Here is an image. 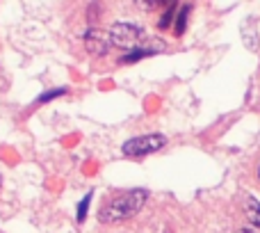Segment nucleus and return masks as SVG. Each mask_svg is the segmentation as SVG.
Returning <instances> with one entry per match:
<instances>
[{"label": "nucleus", "instance_id": "1", "mask_svg": "<svg viewBox=\"0 0 260 233\" xmlns=\"http://www.w3.org/2000/svg\"><path fill=\"white\" fill-rule=\"evenodd\" d=\"M146 199H148L146 190H142V188L128 190V192L119 194L117 199H112L110 203H105V206L101 208L99 220L103 222V224H119V222H126L142 211Z\"/></svg>", "mask_w": 260, "mask_h": 233}, {"label": "nucleus", "instance_id": "2", "mask_svg": "<svg viewBox=\"0 0 260 233\" xmlns=\"http://www.w3.org/2000/svg\"><path fill=\"white\" fill-rule=\"evenodd\" d=\"M110 39H112V46H117V48L135 50V48H142V44H146L148 35L144 27L135 25V23L119 21V23H112V27H110Z\"/></svg>", "mask_w": 260, "mask_h": 233}, {"label": "nucleus", "instance_id": "3", "mask_svg": "<svg viewBox=\"0 0 260 233\" xmlns=\"http://www.w3.org/2000/svg\"><path fill=\"white\" fill-rule=\"evenodd\" d=\"M165 144H167L165 135L151 133V135H139V137L128 139L121 147V151H123V156H128V158H144V156H151V153L160 151Z\"/></svg>", "mask_w": 260, "mask_h": 233}, {"label": "nucleus", "instance_id": "4", "mask_svg": "<svg viewBox=\"0 0 260 233\" xmlns=\"http://www.w3.org/2000/svg\"><path fill=\"white\" fill-rule=\"evenodd\" d=\"M85 46L89 50V55H108V50L112 48V39H110V32H103L99 27H91L85 32Z\"/></svg>", "mask_w": 260, "mask_h": 233}, {"label": "nucleus", "instance_id": "5", "mask_svg": "<svg viewBox=\"0 0 260 233\" xmlns=\"http://www.w3.org/2000/svg\"><path fill=\"white\" fill-rule=\"evenodd\" d=\"M242 41L249 50H258V27L253 23V18H247L242 23Z\"/></svg>", "mask_w": 260, "mask_h": 233}, {"label": "nucleus", "instance_id": "6", "mask_svg": "<svg viewBox=\"0 0 260 233\" xmlns=\"http://www.w3.org/2000/svg\"><path fill=\"white\" fill-rule=\"evenodd\" d=\"M244 215H247V220L251 222L253 226L260 229V201H256L253 197L244 199Z\"/></svg>", "mask_w": 260, "mask_h": 233}, {"label": "nucleus", "instance_id": "7", "mask_svg": "<svg viewBox=\"0 0 260 233\" xmlns=\"http://www.w3.org/2000/svg\"><path fill=\"white\" fill-rule=\"evenodd\" d=\"M151 55H155V48H148V46H142V48H135V50H130L128 55H123V57H121V64L139 62V60L151 57Z\"/></svg>", "mask_w": 260, "mask_h": 233}, {"label": "nucleus", "instance_id": "8", "mask_svg": "<svg viewBox=\"0 0 260 233\" xmlns=\"http://www.w3.org/2000/svg\"><path fill=\"white\" fill-rule=\"evenodd\" d=\"M187 18H189V7L185 5V7H180V12L176 14V35H183L185 32V25H187Z\"/></svg>", "mask_w": 260, "mask_h": 233}, {"label": "nucleus", "instance_id": "9", "mask_svg": "<svg viewBox=\"0 0 260 233\" xmlns=\"http://www.w3.org/2000/svg\"><path fill=\"white\" fill-rule=\"evenodd\" d=\"M67 94V87H57V90H48L46 94H41L39 99H37V103H48V101H53V99H59V96H64Z\"/></svg>", "mask_w": 260, "mask_h": 233}, {"label": "nucleus", "instance_id": "10", "mask_svg": "<svg viewBox=\"0 0 260 233\" xmlns=\"http://www.w3.org/2000/svg\"><path fill=\"white\" fill-rule=\"evenodd\" d=\"M89 203H91V192L87 194V197H82V201L78 203V213H76L78 222H85V217H87V211H89Z\"/></svg>", "mask_w": 260, "mask_h": 233}, {"label": "nucleus", "instance_id": "11", "mask_svg": "<svg viewBox=\"0 0 260 233\" xmlns=\"http://www.w3.org/2000/svg\"><path fill=\"white\" fill-rule=\"evenodd\" d=\"M174 18H176V5H171V7L162 14V18H160V23H157V25H160L162 30H167V27L171 25V21H174Z\"/></svg>", "mask_w": 260, "mask_h": 233}, {"label": "nucleus", "instance_id": "12", "mask_svg": "<svg viewBox=\"0 0 260 233\" xmlns=\"http://www.w3.org/2000/svg\"><path fill=\"white\" fill-rule=\"evenodd\" d=\"M238 233H256V231H251V229H240Z\"/></svg>", "mask_w": 260, "mask_h": 233}]
</instances>
